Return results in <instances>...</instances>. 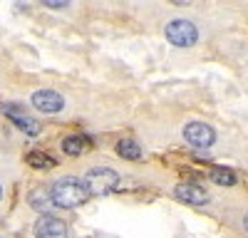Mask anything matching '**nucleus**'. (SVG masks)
<instances>
[{
  "label": "nucleus",
  "mask_w": 248,
  "mask_h": 238,
  "mask_svg": "<svg viewBox=\"0 0 248 238\" xmlns=\"http://www.w3.org/2000/svg\"><path fill=\"white\" fill-rule=\"evenodd\" d=\"M117 154L129 159V162H137V159L141 156V147L134 142V139H122V142L117 144Z\"/></svg>",
  "instance_id": "12"
},
{
  "label": "nucleus",
  "mask_w": 248,
  "mask_h": 238,
  "mask_svg": "<svg viewBox=\"0 0 248 238\" xmlns=\"http://www.w3.org/2000/svg\"><path fill=\"white\" fill-rule=\"evenodd\" d=\"M43 5H47V8H55V10H60V8H67L70 3H67V0H45Z\"/></svg>",
  "instance_id": "14"
},
{
  "label": "nucleus",
  "mask_w": 248,
  "mask_h": 238,
  "mask_svg": "<svg viewBox=\"0 0 248 238\" xmlns=\"http://www.w3.org/2000/svg\"><path fill=\"white\" fill-rule=\"evenodd\" d=\"M0 196H3V186H0Z\"/></svg>",
  "instance_id": "16"
},
{
  "label": "nucleus",
  "mask_w": 248,
  "mask_h": 238,
  "mask_svg": "<svg viewBox=\"0 0 248 238\" xmlns=\"http://www.w3.org/2000/svg\"><path fill=\"white\" fill-rule=\"evenodd\" d=\"M50 196H52V204L62 206V208H75V206L85 204L90 198L82 178H75V176H65V178H60V181H55L52 189H50Z\"/></svg>",
  "instance_id": "1"
},
{
  "label": "nucleus",
  "mask_w": 248,
  "mask_h": 238,
  "mask_svg": "<svg viewBox=\"0 0 248 238\" xmlns=\"http://www.w3.org/2000/svg\"><path fill=\"white\" fill-rule=\"evenodd\" d=\"M184 139H186V144H191L194 149H209L216 142V132L203 122H189L184 127Z\"/></svg>",
  "instance_id": "4"
},
{
  "label": "nucleus",
  "mask_w": 248,
  "mask_h": 238,
  "mask_svg": "<svg viewBox=\"0 0 248 238\" xmlns=\"http://www.w3.org/2000/svg\"><path fill=\"white\" fill-rule=\"evenodd\" d=\"M243 228H246V231H248V216H246V218H243Z\"/></svg>",
  "instance_id": "15"
},
{
  "label": "nucleus",
  "mask_w": 248,
  "mask_h": 238,
  "mask_svg": "<svg viewBox=\"0 0 248 238\" xmlns=\"http://www.w3.org/2000/svg\"><path fill=\"white\" fill-rule=\"evenodd\" d=\"M164 35H167V40L174 47H191L199 40V30L189 20H171L167 30H164Z\"/></svg>",
  "instance_id": "3"
},
{
  "label": "nucleus",
  "mask_w": 248,
  "mask_h": 238,
  "mask_svg": "<svg viewBox=\"0 0 248 238\" xmlns=\"http://www.w3.org/2000/svg\"><path fill=\"white\" fill-rule=\"evenodd\" d=\"M28 201H30V206H32L35 211H40L43 216L55 206V204H52V196H50V189H45V186L32 189V191H30V196H28Z\"/></svg>",
  "instance_id": "9"
},
{
  "label": "nucleus",
  "mask_w": 248,
  "mask_h": 238,
  "mask_svg": "<svg viewBox=\"0 0 248 238\" xmlns=\"http://www.w3.org/2000/svg\"><path fill=\"white\" fill-rule=\"evenodd\" d=\"M25 162H28L32 169H52V166L57 164V162H55V156H50L47 151H40V149H32V151H28Z\"/></svg>",
  "instance_id": "11"
},
{
  "label": "nucleus",
  "mask_w": 248,
  "mask_h": 238,
  "mask_svg": "<svg viewBox=\"0 0 248 238\" xmlns=\"http://www.w3.org/2000/svg\"><path fill=\"white\" fill-rule=\"evenodd\" d=\"M211 181L218 184V186H233L236 184V174L231 169H226V166H216L211 171Z\"/></svg>",
  "instance_id": "13"
},
{
  "label": "nucleus",
  "mask_w": 248,
  "mask_h": 238,
  "mask_svg": "<svg viewBox=\"0 0 248 238\" xmlns=\"http://www.w3.org/2000/svg\"><path fill=\"white\" fill-rule=\"evenodd\" d=\"M32 233H35L37 238H65V236H67V226H65V221H60L57 216L45 213V216L37 218Z\"/></svg>",
  "instance_id": "6"
},
{
  "label": "nucleus",
  "mask_w": 248,
  "mask_h": 238,
  "mask_svg": "<svg viewBox=\"0 0 248 238\" xmlns=\"http://www.w3.org/2000/svg\"><path fill=\"white\" fill-rule=\"evenodd\" d=\"M176 198H181L184 204H191V206H203L206 201H209V193H206L201 186L196 184H179L174 189Z\"/></svg>",
  "instance_id": "8"
},
{
  "label": "nucleus",
  "mask_w": 248,
  "mask_h": 238,
  "mask_svg": "<svg viewBox=\"0 0 248 238\" xmlns=\"http://www.w3.org/2000/svg\"><path fill=\"white\" fill-rule=\"evenodd\" d=\"M32 107L45 112V114H57L65 107V99H62V94H57L52 89H37L32 94Z\"/></svg>",
  "instance_id": "7"
},
{
  "label": "nucleus",
  "mask_w": 248,
  "mask_h": 238,
  "mask_svg": "<svg viewBox=\"0 0 248 238\" xmlns=\"http://www.w3.org/2000/svg\"><path fill=\"white\" fill-rule=\"evenodd\" d=\"M82 184H85L90 196H105V193H112L119 186V174L112 171V169H105V166H97V169H90L85 174Z\"/></svg>",
  "instance_id": "2"
},
{
  "label": "nucleus",
  "mask_w": 248,
  "mask_h": 238,
  "mask_svg": "<svg viewBox=\"0 0 248 238\" xmlns=\"http://www.w3.org/2000/svg\"><path fill=\"white\" fill-rule=\"evenodd\" d=\"M0 112H3V114L10 119V122H15L17 129H23V132L30 134V136H37L40 129H43L35 117H30L25 109H20L17 104H0Z\"/></svg>",
  "instance_id": "5"
},
{
  "label": "nucleus",
  "mask_w": 248,
  "mask_h": 238,
  "mask_svg": "<svg viewBox=\"0 0 248 238\" xmlns=\"http://www.w3.org/2000/svg\"><path fill=\"white\" fill-rule=\"evenodd\" d=\"M90 147H92V142H90L87 136H79V134H72V136H65V139H62V151L70 154V156L85 154Z\"/></svg>",
  "instance_id": "10"
}]
</instances>
